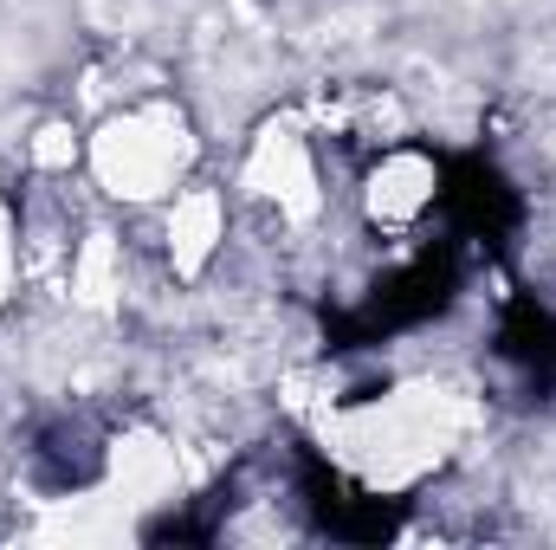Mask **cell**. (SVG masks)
I'll list each match as a JSON object with an SVG mask.
<instances>
[{
    "instance_id": "obj_1",
    "label": "cell",
    "mask_w": 556,
    "mask_h": 550,
    "mask_svg": "<svg viewBox=\"0 0 556 550\" xmlns=\"http://www.w3.org/2000/svg\"><path fill=\"white\" fill-rule=\"evenodd\" d=\"M194 168H201V124L188 104L162 91L98 111V124L85 130V175L104 195V208L155 214L175 188L194 182Z\"/></svg>"
},
{
    "instance_id": "obj_2",
    "label": "cell",
    "mask_w": 556,
    "mask_h": 550,
    "mask_svg": "<svg viewBox=\"0 0 556 550\" xmlns=\"http://www.w3.org/2000/svg\"><path fill=\"white\" fill-rule=\"evenodd\" d=\"M440 195H446L440 155L420 149L415 137L389 142V149L369 155V168L356 182V221L376 240H408V234H420V221L440 208Z\"/></svg>"
}]
</instances>
